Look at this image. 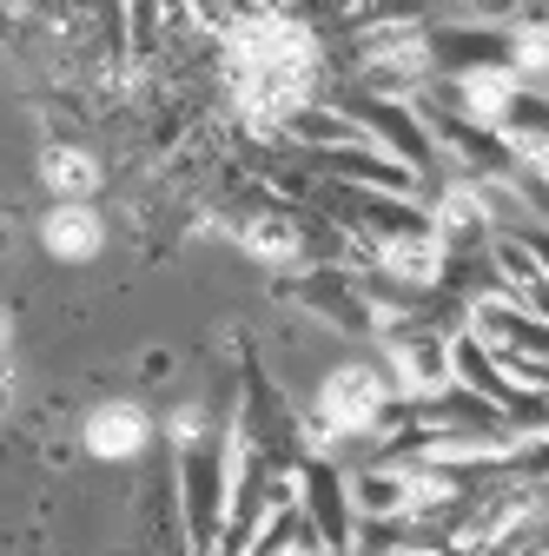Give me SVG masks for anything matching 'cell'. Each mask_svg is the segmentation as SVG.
Instances as JSON below:
<instances>
[{
    "mask_svg": "<svg viewBox=\"0 0 549 556\" xmlns=\"http://www.w3.org/2000/svg\"><path fill=\"white\" fill-rule=\"evenodd\" d=\"M311 425L345 451V444H378L391 410H397V391H391V371L378 358H337L318 371L311 384Z\"/></svg>",
    "mask_w": 549,
    "mask_h": 556,
    "instance_id": "6da1fadb",
    "label": "cell"
},
{
    "mask_svg": "<svg viewBox=\"0 0 549 556\" xmlns=\"http://www.w3.org/2000/svg\"><path fill=\"white\" fill-rule=\"evenodd\" d=\"M159 444V417L146 397H132V391H113V397H93L80 410V451L106 470H126V464H140L146 451Z\"/></svg>",
    "mask_w": 549,
    "mask_h": 556,
    "instance_id": "7a4b0ae2",
    "label": "cell"
},
{
    "mask_svg": "<svg viewBox=\"0 0 549 556\" xmlns=\"http://www.w3.org/2000/svg\"><path fill=\"white\" fill-rule=\"evenodd\" d=\"M232 245H239L258 271H279V278H305V271H318L311 226L292 213L285 199H258L252 213L232 226Z\"/></svg>",
    "mask_w": 549,
    "mask_h": 556,
    "instance_id": "3957f363",
    "label": "cell"
},
{
    "mask_svg": "<svg viewBox=\"0 0 549 556\" xmlns=\"http://www.w3.org/2000/svg\"><path fill=\"white\" fill-rule=\"evenodd\" d=\"M523 93H529V80L516 74L510 60H476V66H457V74H444L431 100H437L444 113L470 119V126H490V132H503V126L516 119Z\"/></svg>",
    "mask_w": 549,
    "mask_h": 556,
    "instance_id": "277c9868",
    "label": "cell"
},
{
    "mask_svg": "<svg viewBox=\"0 0 549 556\" xmlns=\"http://www.w3.org/2000/svg\"><path fill=\"white\" fill-rule=\"evenodd\" d=\"M378 365L391 371L397 404H431L437 391L457 384V371H450V331H437V325H410L397 338H378Z\"/></svg>",
    "mask_w": 549,
    "mask_h": 556,
    "instance_id": "5b68a950",
    "label": "cell"
},
{
    "mask_svg": "<svg viewBox=\"0 0 549 556\" xmlns=\"http://www.w3.org/2000/svg\"><path fill=\"white\" fill-rule=\"evenodd\" d=\"M173 477H179V517H186V536H192V549H199V556H213V549H219V536H226V510H232L219 444L173 457Z\"/></svg>",
    "mask_w": 549,
    "mask_h": 556,
    "instance_id": "8992f818",
    "label": "cell"
},
{
    "mask_svg": "<svg viewBox=\"0 0 549 556\" xmlns=\"http://www.w3.org/2000/svg\"><path fill=\"white\" fill-rule=\"evenodd\" d=\"M34 239L53 265H93L113 239V219L100 213V199H47L34 219Z\"/></svg>",
    "mask_w": 549,
    "mask_h": 556,
    "instance_id": "52a82bcc",
    "label": "cell"
},
{
    "mask_svg": "<svg viewBox=\"0 0 549 556\" xmlns=\"http://www.w3.org/2000/svg\"><path fill=\"white\" fill-rule=\"evenodd\" d=\"M34 179L47 199H100L106 192V160L80 139H40L34 153Z\"/></svg>",
    "mask_w": 549,
    "mask_h": 556,
    "instance_id": "ba28073f",
    "label": "cell"
},
{
    "mask_svg": "<svg viewBox=\"0 0 549 556\" xmlns=\"http://www.w3.org/2000/svg\"><path fill=\"white\" fill-rule=\"evenodd\" d=\"M503 60L542 93V87H549V14L529 8L523 21H510V27H503Z\"/></svg>",
    "mask_w": 549,
    "mask_h": 556,
    "instance_id": "9c48e42d",
    "label": "cell"
},
{
    "mask_svg": "<svg viewBox=\"0 0 549 556\" xmlns=\"http://www.w3.org/2000/svg\"><path fill=\"white\" fill-rule=\"evenodd\" d=\"M219 431H226V417H213V404H205V397H179V404L159 417V444H166L173 457L219 444Z\"/></svg>",
    "mask_w": 549,
    "mask_h": 556,
    "instance_id": "30bf717a",
    "label": "cell"
}]
</instances>
